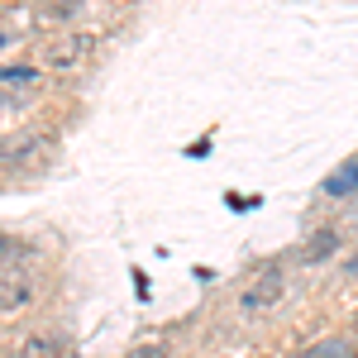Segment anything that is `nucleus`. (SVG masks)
I'll return each instance as SVG.
<instances>
[{
  "mask_svg": "<svg viewBox=\"0 0 358 358\" xmlns=\"http://www.w3.org/2000/svg\"><path fill=\"white\" fill-rule=\"evenodd\" d=\"M38 67H24V62H10V67H0V91H38Z\"/></svg>",
  "mask_w": 358,
  "mask_h": 358,
  "instance_id": "obj_6",
  "label": "nucleus"
},
{
  "mask_svg": "<svg viewBox=\"0 0 358 358\" xmlns=\"http://www.w3.org/2000/svg\"><path fill=\"white\" fill-rule=\"evenodd\" d=\"M38 248L24 244V239H15V234H0V273L10 268V263H20V258H34Z\"/></svg>",
  "mask_w": 358,
  "mask_h": 358,
  "instance_id": "obj_8",
  "label": "nucleus"
},
{
  "mask_svg": "<svg viewBox=\"0 0 358 358\" xmlns=\"http://www.w3.org/2000/svg\"><path fill=\"white\" fill-rule=\"evenodd\" d=\"M334 248H339V229H315V239L306 244V263H325Z\"/></svg>",
  "mask_w": 358,
  "mask_h": 358,
  "instance_id": "obj_7",
  "label": "nucleus"
},
{
  "mask_svg": "<svg viewBox=\"0 0 358 358\" xmlns=\"http://www.w3.org/2000/svg\"><path fill=\"white\" fill-rule=\"evenodd\" d=\"M320 196L325 201H349V196H358V158H344V163L334 167L330 177L320 182Z\"/></svg>",
  "mask_w": 358,
  "mask_h": 358,
  "instance_id": "obj_5",
  "label": "nucleus"
},
{
  "mask_svg": "<svg viewBox=\"0 0 358 358\" xmlns=\"http://www.w3.org/2000/svg\"><path fill=\"white\" fill-rule=\"evenodd\" d=\"M344 273H354V277H358V253L349 258V263H344Z\"/></svg>",
  "mask_w": 358,
  "mask_h": 358,
  "instance_id": "obj_11",
  "label": "nucleus"
},
{
  "mask_svg": "<svg viewBox=\"0 0 358 358\" xmlns=\"http://www.w3.org/2000/svg\"><path fill=\"white\" fill-rule=\"evenodd\" d=\"M96 53V34H62V38H53L48 48H43V62L53 67V72H77L86 57Z\"/></svg>",
  "mask_w": 358,
  "mask_h": 358,
  "instance_id": "obj_2",
  "label": "nucleus"
},
{
  "mask_svg": "<svg viewBox=\"0 0 358 358\" xmlns=\"http://www.w3.org/2000/svg\"><path fill=\"white\" fill-rule=\"evenodd\" d=\"M124 358H167V344H138V349H129Z\"/></svg>",
  "mask_w": 358,
  "mask_h": 358,
  "instance_id": "obj_10",
  "label": "nucleus"
},
{
  "mask_svg": "<svg viewBox=\"0 0 358 358\" xmlns=\"http://www.w3.org/2000/svg\"><path fill=\"white\" fill-rule=\"evenodd\" d=\"M62 354H67V334L62 330H34L20 339L15 358H62Z\"/></svg>",
  "mask_w": 358,
  "mask_h": 358,
  "instance_id": "obj_4",
  "label": "nucleus"
},
{
  "mask_svg": "<svg viewBox=\"0 0 358 358\" xmlns=\"http://www.w3.org/2000/svg\"><path fill=\"white\" fill-rule=\"evenodd\" d=\"M82 15V5H72V0H62V5H48V10H38V20L43 24H62V20H77Z\"/></svg>",
  "mask_w": 358,
  "mask_h": 358,
  "instance_id": "obj_9",
  "label": "nucleus"
},
{
  "mask_svg": "<svg viewBox=\"0 0 358 358\" xmlns=\"http://www.w3.org/2000/svg\"><path fill=\"white\" fill-rule=\"evenodd\" d=\"M34 258H20V263H10L0 273V320H20L29 306L38 301V268H34Z\"/></svg>",
  "mask_w": 358,
  "mask_h": 358,
  "instance_id": "obj_1",
  "label": "nucleus"
},
{
  "mask_svg": "<svg viewBox=\"0 0 358 358\" xmlns=\"http://www.w3.org/2000/svg\"><path fill=\"white\" fill-rule=\"evenodd\" d=\"M282 292H287V273H282V268H268V273H258V282L239 296V310H244V315H263V310H273V306L282 301Z\"/></svg>",
  "mask_w": 358,
  "mask_h": 358,
  "instance_id": "obj_3",
  "label": "nucleus"
}]
</instances>
